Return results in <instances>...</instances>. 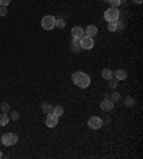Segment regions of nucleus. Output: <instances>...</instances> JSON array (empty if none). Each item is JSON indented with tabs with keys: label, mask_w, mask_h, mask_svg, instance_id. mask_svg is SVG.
I'll return each mask as SVG.
<instances>
[{
	"label": "nucleus",
	"mask_w": 143,
	"mask_h": 159,
	"mask_svg": "<svg viewBox=\"0 0 143 159\" xmlns=\"http://www.w3.org/2000/svg\"><path fill=\"white\" fill-rule=\"evenodd\" d=\"M72 49H73V52H82V50H83L79 39H73V42H72Z\"/></svg>",
	"instance_id": "nucleus-12"
},
{
	"label": "nucleus",
	"mask_w": 143,
	"mask_h": 159,
	"mask_svg": "<svg viewBox=\"0 0 143 159\" xmlns=\"http://www.w3.org/2000/svg\"><path fill=\"white\" fill-rule=\"evenodd\" d=\"M119 16H120V11L118 7H109L105 11V20L106 22H116V20H119Z\"/></svg>",
	"instance_id": "nucleus-2"
},
{
	"label": "nucleus",
	"mask_w": 143,
	"mask_h": 159,
	"mask_svg": "<svg viewBox=\"0 0 143 159\" xmlns=\"http://www.w3.org/2000/svg\"><path fill=\"white\" fill-rule=\"evenodd\" d=\"M51 109H53V106H51L50 103H43L42 105V111L47 115V113H51Z\"/></svg>",
	"instance_id": "nucleus-16"
},
{
	"label": "nucleus",
	"mask_w": 143,
	"mask_h": 159,
	"mask_svg": "<svg viewBox=\"0 0 143 159\" xmlns=\"http://www.w3.org/2000/svg\"><path fill=\"white\" fill-rule=\"evenodd\" d=\"M107 29H109V32H118L116 22H109V23H107Z\"/></svg>",
	"instance_id": "nucleus-20"
},
{
	"label": "nucleus",
	"mask_w": 143,
	"mask_h": 159,
	"mask_svg": "<svg viewBox=\"0 0 143 159\" xmlns=\"http://www.w3.org/2000/svg\"><path fill=\"white\" fill-rule=\"evenodd\" d=\"M102 76H103V79H106V80H110V79L113 78V72H112V69H103Z\"/></svg>",
	"instance_id": "nucleus-14"
},
{
	"label": "nucleus",
	"mask_w": 143,
	"mask_h": 159,
	"mask_svg": "<svg viewBox=\"0 0 143 159\" xmlns=\"http://www.w3.org/2000/svg\"><path fill=\"white\" fill-rule=\"evenodd\" d=\"M9 123V115L7 113H2L0 115V126H6Z\"/></svg>",
	"instance_id": "nucleus-15"
},
{
	"label": "nucleus",
	"mask_w": 143,
	"mask_h": 159,
	"mask_svg": "<svg viewBox=\"0 0 143 159\" xmlns=\"http://www.w3.org/2000/svg\"><path fill=\"white\" fill-rule=\"evenodd\" d=\"M10 119H11V120H17V119H19V113H17V112L11 111L10 112Z\"/></svg>",
	"instance_id": "nucleus-25"
},
{
	"label": "nucleus",
	"mask_w": 143,
	"mask_h": 159,
	"mask_svg": "<svg viewBox=\"0 0 143 159\" xmlns=\"http://www.w3.org/2000/svg\"><path fill=\"white\" fill-rule=\"evenodd\" d=\"M0 158H3V153H2V151H0Z\"/></svg>",
	"instance_id": "nucleus-29"
},
{
	"label": "nucleus",
	"mask_w": 143,
	"mask_h": 159,
	"mask_svg": "<svg viewBox=\"0 0 143 159\" xmlns=\"http://www.w3.org/2000/svg\"><path fill=\"white\" fill-rule=\"evenodd\" d=\"M118 85H119V80H118V79H113V78H112V79H110V80H109V88L114 89V88H116V86H118Z\"/></svg>",
	"instance_id": "nucleus-22"
},
{
	"label": "nucleus",
	"mask_w": 143,
	"mask_h": 159,
	"mask_svg": "<svg viewBox=\"0 0 143 159\" xmlns=\"http://www.w3.org/2000/svg\"><path fill=\"white\" fill-rule=\"evenodd\" d=\"M19 141V136L16 135V133H4L3 136H2V143L4 145V146H13V145H16Z\"/></svg>",
	"instance_id": "nucleus-3"
},
{
	"label": "nucleus",
	"mask_w": 143,
	"mask_h": 159,
	"mask_svg": "<svg viewBox=\"0 0 143 159\" xmlns=\"http://www.w3.org/2000/svg\"><path fill=\"white\" fill-rule=\"evenodd\" d=\"M105 2H109V0H105Z\"/></svg>",
	"instance_id": "nucleus-30"
},
{
	"label": "nucleus",
	"mask_w": 143,
	"mask_h": 159,
	"mask_svg": "<svg viewBox=\"0 0 143 159\" xmlns=\"http://www.w3.org/2000/svg\"><path fill=\"white\" fill-rule=\"evenodd\" d=\"M109 99L112 100V102H113V103H118L119 100H120V95H119L118 92H112V96H110Z\"/></svg>",
	"instance_id": "nucleus-18"
},
{
	"label": "nucleus",
	"mask_w": 143,
	"mask_h": 159,
	"mask_svg": "<svg viewBox=\"0 0 143 159\" xmlns=\"http://www.w3.org/2000/svg\"><path fill=\"white\" fill-rule=\"evenodd\" d=\"M107 3L110 4V7H118V6L122 3V2H120V0H109Z\"/></svg>",
	"instance_id": "nucleus-23"
},
{
	"label": "nucleus",
	"mask_w": 143,
	"mask_h": 159,
	"mask_svg": "<svg viewBox=\"0 0 143 159\" xmlns=\"http://www.w3.org/2000/svg\"><path fill=\"white\" fill-rule=\"evenodd\" d=\"M82 36H84V30L80 26H74L72 29V37L73 39H80Z\"/></svg>",
	"instance_id": "nucleus-9"
},
{
	"label": "nucleus",
	"mask_w": 143,
	"mask_h": 159,
	"mask_svg": "<svg viewBox=\"0 0 143 159\" xmlns=\"http://www.w3.org/2000/svg\"><path fill=\"white\" fill-rule=\"evenodd\" d=\"M7 11V6H0V16H6Z\"/></svg>",
	"instance_id": "nucleus-24"
},
{
	"label": "nucleus",
	"mask_w": 143,
	"mask_h": 159,
	"mask_svg": "<svg viewBox=\"0 0 143 159\" xmlns=\"http://www.w3.org/2000/svg\"><path fill=\"white\" fill-rule=\"evenodd\" d=\"M87 126L93 130H97L103 126V120L99 118V116H90L87 120Z\"/></svg>",
	"instance_id": "nucleus-6"
},
{
	"label": "nucleus",
	"mask_w": 143,
	"mask_h": 159,
	"mask_svg": "<svg viewBox=\"0 0 143 159\" xmlns=\"http://www.w3.org/2000/svg\"><path fill=\"white\" fill-rule=\"evenodd\" d=\"M84 34H87V36H90V37H95L96 34H97V27H96L95 25H90V26H87L84 29Z\"/></svg>",
	"instance_id": "nucleus-11"
},
{
	"label": "nucleus",
	"mask_w": 143,
	"mask_h": 159,
	"mask_svg": "<svg viewBox=\"0 0 143 159\" xmlns=\"http://www.w3.org/2000/svg\"><path fill=\"white\" fill-rule=\"evenodd\" d=\"M44 123H46V126H47V128H55V126H57V123H59V118H57V116H55L53 113H47Z\"/></svg>",
	"instance_id": "nucleus-7"
},
{
	"label": "nucleus",
	"mask_w": 143,
	"mask_h": 159,
	"mask_svg": "<svg viewBox=\"0 0 143 159\" xmlns=\"http://www.w3.org/2000/svg\"><path fill=\"white\" fill-rule=\"evenodd\" d=\"M0 109H2V113H9V111H10V105H9L7 102H3V103L0 105Z\"/></svg>",
	"instance_id": "nucleus-17"
},
{
	"label": "nucleus",
	"mask_w": 143,
	"mask_h": 159,
	"mask_svg": "<svg viewBox=\"0 0 143 159\" xmlns=\"http://www.w3.org/2000/svg\"><path fill=\"white\" fill-rule=\"evenodd\" d=\"M135 99H133V98H126L125 99V105L126 106H129V107H132V106H135Z\"/></svg>",
	"instance_id": "nucleus-21"
},
{
	"label": "nucleus",
	"mask_w": 143,
	"mask_h": 159,
	"mask_svg": "<svg viewBox=\"0 0 143 159\" xmlns=\"http://www.w3.org/2000/svg\"><path fill=\"white\" fill-rule=\"evenodd\" d=\"M116 26H118V30H123V23L122 22H119V20H116Z\"/></svg>",
	"instance_id": "nucleus-27"
},
{
	"label": "nucleus",
	"mask_w": 143,
	"mask_h": 159,
	"mask_svg": "<svg viewBox=\"0 0 143 159\" xmlns=\"http://www.w3.org/2000/svg\"><path fill=\"white\" fill-rule=\"evenodd\" d=\"M79 40H80V46H82L83 50H90V49H93V46H95V40H93V37L87 36V34L82 36Z\"/></svg>",
	"instance_id": "nucleus-5"
},
{
	"label": "nucleus",
	"mask_w": 143,
	"mask_h": 159,
	"mask_svg": "<svg viewBox=\"0 0 143 159\" xmlns=\"http://www.w3.org/2000/svg\"><path fill=\"white\" fill-rule=\"evenodd\" d=\"M56 27H59V29H65V27H66V22H65V19H56Z\"/></svg>",
	"instance_id": "nucleus-19"
},
{
	"label": "nucleus",
	"mask_w": 143,
	"mask_h": 159,
	"mask_svg": "<svg viewBox=\"0 0 143 159\" xmlns=\"http://www.w3.org/2000/svg\"><path fill=\"white\" fill-rule=\"evenodd\" d=\"M51 113L55 116H57V118H60V116L65 113V109H63L62 106H55L53 109H51Z\"/></svg>",
	"instance_id": "nucleus-13"
},
{
	"label": "nucleus",
	"mask_w": 143,
	"mask_h": 159,
	"mask_svg": "<svg viewBox=\"0 0 143 159\" xmlns=\"http://www.w3.org/2000/svg\"><path fill=\"white\" fill-rule=\"evenodd\" d=\"M72 82L79 88L86 89L90 85V76L87 73H84V72H74L72 75Z\"/></svg>",
	"instance_id": "nucleus-1"
},
{
	"label": "nucleus",
	"mask_w": 143,
	"mask_h": 159,
	"mask_svg": "<svg viewBox=\"0 0 143 159\" xmlns=\"http://www.w3.org/2000/svg\"><path fill=\"white\" fill-rule=\"evenodd\" d=\"M113 78L118 79V80H125L127 78V72L125 69H118L116 72H113Z\"/></svg>",
	"instance_id": "nucleus-10"
},
{
	"label": "nucleus",
	"mask_w": 143,
	"mask_h": 159,
	"mask_svg": "<svg viewBox=\"0 0 143 159\" xmlns=\"http://www.w3.org/2000/svg\"><path fill=\"white\" fill-rule=\"evenodd\" d=\"M113 106H114V103L109 98H106V99H103L102 102H100V109H102L103 112H110L113 109Z\"/></svg>",
	"instance_id": "nucleus-8"
},
{
	"label": "nucleus",
	"mask_w": 143,
	"mask_h": 159,
	"mask_svg": "<svg viewBox=\"0 0 143 159\" xmlns=\"http://www.w3.org/2000/svg\"><path fill=\"white\" fill-rule=\"evenodd\" d=\"M11 0H0V6H9Z\"/></svg>",
	"instance_id": "nucleus-26"
},
{
	"label": "nucleus",
	"mask_w": 143,
	"mask_h": 159,
	"mask_svg": "<svg viewBox=\"0 0 143 159\" xmlns=\"http://www.w3.org/2000/svg\"><path fill=\"white\" fill-rule=\"evenodd\" d=\"M142 2H143V0H133V3H136V4H140Z\"/></svg>",
	"instance_id": "nucleus-28"
},
{
	"label": "nucleus",
	"mask_w": 143,
	"mask_h": 159,
	"mask_svg": "<svg viewBox=\"0 0 143 159\" xmlns=\"http://www.w3.org/2000/svg\"><path fill=\"white\" fill-rule=\"evenodd\" d=\"M42 27H43L44 30H51L56 27V17L55 16H44L43 19H42Z\"/></svg>",
	"instance_id": "nucleus-4"
}]
</instances>
